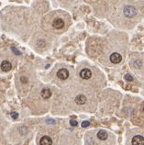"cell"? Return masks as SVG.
Wrapping results in <instances>:
<instances>
[{
    "instance_id": "cell-1",
    "label": "cell",
    "mask_w": 144,
    "mask_h": 145,
    "mask_svg": "<svg viewBox=\"0 0 144 145\" xmlns=\"http://www.w3.org/2000/svg\"><path fill=\"white\" fill-rule=\"evenodd\" d=\"M123 13L127 18H133V17L136 16L137 10L135 7H133V6H127V7L124 8Z\"/></svg>"
},
{
    "instance_id": "cell-2",
    "label": "cell",
    "mask_w": 144,
    "mask_h": 145,
    "mask_svg": "<svg viewBox=\"0 0 144 145\" xmlns=\"http://www.w3.org/2000/svg\"><path fill=\"white\" fill-rule=\"evenodd\" d=\"M57 77L61 80H66L69 77V71L65 68H62L57 72Z\"/></svg>"
},
{
    "instance_id": "cell-3",
    "label": "cell",
    "mask_w": 144,
    "mask_h": 145,
    "mask_svg": "<svg viewBox=\"0 0 144 145\" xmlns=\"http://www.w3.org/2000/svg\"><path fill=\"white\" fill-rule=\"evenodd\" d=\"M80 76H81V78L84 79V80H88V79H90L92 76L91 70L88 69V68L83 69V70L80 72Z\"/></svg>"
},
{
    "instance_id": "cell-4",
    "label": "cell",
    "mask_w": 144,
    "mask_h": 145,
    "mask_svg": "<svg viewBox=\"0 0 144 145\" xmlns=\"http://www.w3.org/2000/svg\"><path fill=\"white\" fill-rule=\"evenodd\" d=\"M121 60H122L121 55L119 53H118V52H114V53H112L110 55V62L114 64H119L121 62Z\"/></svg>"
},
{
    "instance_id": "cell-5",
    "label": "cell",
    "mask_w": 144,
    "mask_h": 145,
    "mask_svg": "<svg viewBox=\"0 0 144 145\" xmlns=\"http://www.w3.org/2000/svg\"><path fill=\"white\" fill-rule=\"evenodd\" d=\"M63 26H64V21L60 18H55L52 21V27L56 30H61V28H63Z\"/></svg>"
},
{
    "instance_id": "cell-6",
    "label": "cell",
    "mask_w": 144,
    "mask_h": 145,
    "mask_svg": "<svg viewBox=\"0 0 144 145\" xmlns=\"http://www.w3.org/2000/svg\"><path fill=\"white\" fill-rule=\"evenodd\" d=\"M132 145H144V139L141 135H136L132 139Z\"/></svg>"
},
{
    "instance_id": "cell-7",
    "label": "cell",
    "mask_w": 144,
    "mask_h": 145,
    "mask_svg": "<svg viewBox=\"0 0 144 145\" xmlns=\"http://www.w3.org/2000/svg\"><path fill=\"white\" fill-rule=\"evenodd\" d=\"M0 67H1V70H2L3 72H9L12 69V64H11L10 62L8 61H3L2 64H1V65H0Z\"/></svg>"
},
{
    "instance_id": "cell-8",
    "label": "cell",
    "mask_w": 144,
    "mask_h": 145,
    "mask_svg": "<svg viewBox=\"0 0 144 145\" xmlns=\"http://www.w3.org/2000/svg\"><path fill=\"white\" fill-rule=\"evenodd\" d=\"M40 143H41V145H51L52 144V140L49 136H43L41 139Z\"/></svg>"
},
{
    "instance_id": "cell-9",
    "label": "cell",
    "mask_w": 144,
    "mask_h": 145,
    "mask_svg": "<svg viewBox=\"0 0 144 145\" xmlns=\"http://www.w3.org/2000/svg\"><path fill=\"white\" fill-rule=\"evenodd\" d=\"M41 95L43 99H48L51 96V91L50 89H48V88H44V89L41 90Z\"/></svg>"
},
{
    "instance_id": "cell-10",
    "label": "cell",
    "mask_w": 144,
    "mask_h": 145,
    "mask_svg": "<svg viewBox=\"0 0 144 145\" xmlns=\"http://www.w3.org/2000/svg\"><path fill=\"white\" fill-rule=\"evenodd\" d=\"M107 137H108V135H107V132H106V130H101L97 132V138H98L99 140H105L107 139Z\"/></svg>"
},
{
    "instance_id": "cell-11",
    "label": "cell",
    "mask_w": 144,
    "mask_h": 145,
    "mask_svg": "<svg viewBox=\"0 0 144 145\" xmlns=\"http://www.w3.org/2000/svg\"><path fill=\"white\" fill-rule=\"evenodd\" d=\"M75 102L77 105H83L86 102V97L83 95H79L75 97Z\"/></svg>"
},
{
    "instance_id": "cell-12",
    "label": "cell",
    "mask_w": 144,
    "mask_h": 145,
    "mask_svg": "<svg viewBox=\"0 0 144 145\" xmlns=\"http://www.w3.org/2000/svg\"><path fill=\"white\" fill-rule=\"evenodd\" d=\"M124 78H125V80H126V81H128V82H132L134 80L133 77H132V75H131V74H125Z\"/></svg>"
},
{
    "instance_id": "cell-13",
    "label": "cell",
    "mask_w": 144,
    "mask_h": 145,
    "mask_svg": "<svg viewBox=\"0 0 144 145\" xmlns=\"http://www.w3.org/2000/svg\"><path fill=\"white\" fill-rule=\"evenodd\" d=\"M70 124H71V126H73V127H77L78 122H77L76 120H70Z\"/></svg>"
},
{
    "instance_id": "cell-14",
    "label": "cell",
    "mask_w": 144,
    "mask_h": 145,
    "mask_svg": "<svg viewBox=\"0 0 144 145\" xmlns=\"http://www.w3.org/2000/svg\"><path fill=\"white\" fill-rule=\"evenodd\" d=\"M89 126H90V122H89V121H83V122H82V127L86 128V127H89Z\"/></svg>"
},
{
    "instance_id": "cell-15",
    "label": "cell",
    "mask_w": 144,
    "mask_h": 145,
    "mask_svg": "<svg viewBox=\"0 0 144 145\" xmlns=\"http://www.w3.org/2000/svg\"><path fill=\"white\" fill-rule=\"evenodd\" d=\"M11 117H12L14 120H17L18 118V114L17 112H11Z\"/></svg>"
},
{
    "instance_id": "cell-16",
    "label": "cell",
    "mask_w": 144,
    "mask_h": 145,
    "mask_svg": "<svg viewBox=\"0 0 144 145\" xmlns=\"http://www.w3.org/2000/svg\"><path fill=\"white\" fill-rule=\"evenodd\" d=\"M12 50H14L13 51H14V52H15V53L17 54V55H18V54H20V52H18V51H17L18 50H17V49H16L15 47H12Z\"/></svg>"
},
{
    "instance_id": "cell-17",
    "label": "cell",
    "mask_w": 144,
    "mask_h": 145,
    "mask_svg": "<svg viewBox=\"0 0 144 145\" xmlns=\"http://www.w3.org/2000/svg\"><path fill=\"white\" fill-rule=\"evenodd\" d=\"M21 82L22 83H27V79L25 80V77H21Z\"/></svg>"
}]
</instances>
